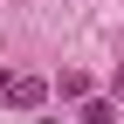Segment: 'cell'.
Wrapping results in <instances>:
<instances>
[{"mask_svg":"<svg viewBox=\"0 0 124 124\" xmlns=\"http://www.w3.org/2000/svg\"><path fill=\"white\" fill-rule=\"evenodd\" d=\"M110 103H124V62H117V76H110Z\"/></svg>","mask_w":124,"mask_h":124,"instance_id":"4","label":"cell"},{"mask_svg":"<svg viewBox=\"0 0 124 124\" xmlns=\"http://www.w3.org/2000/svg\"><path fill=\"white\" fill-rule=\"evenodd\" d=\"M110 117H117L110 97H90V103H83V124H110Z\"/></svg>","mask_w":124,"mask_h":124,"instance_id":"2","label":"cell"},{"mask_svg":"<svg viewBox=\"0 0 124 124\" xmlns=\"http://www.w3.org/2000/svg\"><path fill=\"white\" fill-rule=\"evenodd\" d=\"M0 90H7V69H0Z\"/></svg>","mask_w":124,"mask_h":124,"instance_id":"5","label":"cell"},{"mask_svg":"<svg viewBox=\"0 0 124 124\" xmlns=\"http://www.w3.org/2000/svg\"><path fill=\"white\" fill-rule=\"evenodd\" d=\"M55 97H90V83H83V76L69 69V76H55Z\"/></svg>","mask_w":124,"mask_h":124,"instance_id":"3","label":"cell"},{"mask_svg":"<svg viewBox=\"0 0 124 124\" xmlns=\"http://www.w3.org/2000/svg\"><path fill=\"white\" fill-rule=\"evenodd\" d=\"M0 97H7L14 110H41V103H48V83H41V76H7Z\"/></svg>","mask_w":124,"mask_h":124,"instance_id":"1","label":"cell"}]
</instances>
